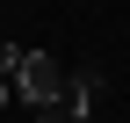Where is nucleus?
<instances>
[{"label":"nucleus","mask_w":130,"mask_h":123,"mask_svg":"<svg viewBox=\"0 0 130 123\" xmlns=\"http://www.w3.org/2000/svg\"><path fill=\"white\" fill-rule=\"evenodd\" d=\"M14 101H22V109H58L65 101V65L51 51H29L22 65H14Z\"/></svg>","instance_id":"1"},{"label":"nucleus","mask_w":130,"mask_h":123,"mask_svg":"<svg viewBox=\"0 0 130 123\" xmlns=\"http://www.w3.org/2000/svg\"><path fill=\"white\" fill-rule=\"evenodd\" d=\"M36 123H72V116H65V109H36Z\"/></svg>","instance_id":"4"},{"label":"nucleus","mask_w":130,"mask_h":123,"mask_svg":"<svg viewBox=\"0 0 130 123\" xmlns=\"http://www.w3.org/2000/svg\"><path fill=\"white\" fill-rule=\"evenodd\" d=\"M7 101H14V80H7V72H0V109H7Z\"/></svg>","instance_id":"5"},{"label":"nucleus","mask_w":130,"mask_h":123,"mask_svg":"<svg viewBox=\"0 0 130 123\" xmlns=\"http://www.w3.org/2000/svg\"><path fill=\"white\" fill-rule=\"evenodd\" d=\"M101 87H108V80H101L94 65H79V72H65V101H58V109L72 116V123H87V116H94V101H101Z\"/></svg>","instance_id":"2"},{"label":"nucleus","mask_w":130,"mask_h":123,"mask_svg":"<svg viewBox=\"0 0 130 123\" xmlns=\"http://www.w3.org/2000/svg\"><path fill=\"white\" fill-rule=\"evenodd\" d=\"M22 58H29L22 43H0V72H7V80H14V65H22Z\"/></svg>","instance_id":"3"}]
</instances>
